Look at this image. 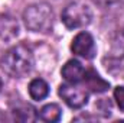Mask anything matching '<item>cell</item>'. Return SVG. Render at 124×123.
Instances as JSON below:
<instances>
[{"label": "cell", "mask_w": 124, "mask_h": 123, "mask_svg": "<svg viewBox=\"0 0 124 123\" xmlns=\"http://www.w3.org/2000/svg\"><path fill=\"white\" fill-rule=\"evenodd\" d=\"M49 94V86L43 78H35L29 83V96L32 100L40 101Z\"/></svg>", "instance_id": "cell-10"}, {"label": "cell", "mask_w": 124, "mask_h": 123, "mask_svg": "<svg viewBox=\"0 0 124 123\" xmlns=\"http://www.w3.org/2000/svg\"><path fill=\"white\" fill-rule=\"evenodd\" d=\"M61 19L62 23L68 29H81L90 25L93 13L87 4L79 1H72L62 10Z\"/></svg>", "instance_id": "cell-3"}, {"label": "cell", "mask_w": 124, "mask_h": 123, "mask_svg": "<svg viewBox=\"0 0 124 123\" xmlns=\"http://www.w3.org/2000/svg\"><path fill=\"white\" fill-rule=\"evenodd\" d=\"M94 3L102 9H117L124 4V0H94Z\"/></svg>", "instance_id": "cell-12"}, {"label": "cell", "mask_w": 124, "mask_h": 123, "mask_svg": "<svg viewBox=\"0 0 124 123\" xmlns=\"http://www.w3.org/2000/svg\"><path fill=\"white\" fill-rule=\"evenodd\" d=\"M19 33V23L12 16H1L0 18V38L3 41H12Z\"/></svg>", "instance_id": "cell-9"}, {"label": "cell", "mask_w": 124, "mask_h": 123, "mask_svg": "<svg viewBox=\"0 0 124 123\" xmlns=\"http://www.w3.org/2000/svg\"><path fill=\"white\" fill-rule=\"evenodd\" d=\"M84 83H85V87L88 88V91H93V93H104L110 87V84L104 78H101L94 70L85 71Z\"/></svg>", "instance_id": "cell-8"}, {"label": "cell", "mask_w": 124, "mask_h": 123, "mask_svg": "<svg viewBox=\"0 0 124 123\" xmlns=\"http://www.w3.org/2000/svg\"><path fill=\"white\" fill-rule=\"evenodd\" d=\"M1 87H3V81H1V78H0V91H1Z\"/></svg>", "instance_id": "cell-15"}, {"label": "cell", "mask_w": 124, "mask_h": 123, "mask_svg": "<svg viewBox=\"0 0 124 123\" xmlns=\"http://www.w3.org/2000/svg\"><path fill=\"white\" fill-rule=\"evenodd\" d=\"M3 120H4V116H3V114L0 113V122H3Z\"/></svg>", "instance_id": "cell-14"}, {"label": "cell", "mask_w": 124, "mask_h": 123, "mask_svg": "<svg viewBox=\"0 0 124 123\" xmlns=\"http://www.w3.org/2000/svg\"><path fill=\"white\" fill-rule=\"evenodd\" d=\"M12 114L19 122H35V120L39 119V114L36 113V109L32 104L23 103V101H16L12 106Z\"/></svg>", "instance_id": "cell-7"}, {"label": "cell", "mask_w": 124, "mask_h": 123, "mask_svg": "<svg viewBox=\"0 0 124 123\" xmlns=\"http://www.w3.org/2000/svg\"><path fill=\"white\" fill-rule=\"evenodd\" d=\"M85 68L82 67V64L78 60H69L65 62V65L61 70V75L66 83H72V84H79L81 81H84L85 77Z\"/></svg>", "instance_id": "cell-6"}, {"label": "cell", "mask_w": 124, "mask_h": 123, "mask_svg": "<svg viewBox=\"0 0 124 123\" xmlns=\"http://www.w3.org/2000/svg\"><path fill=\"white\" fill-rule=\"evenodd\" d=\"M35 65L33 52L29 46L17 44L9 48L0 58V68L12 78H22L28 75Z\"/></svg>", "instance_id": "cell-1"}, {"label": "cell", "mask_w": 124, "mask_h": 123, "mask_svg": "<svg viewBox=\"0 0 124 123\" xmlns=\"http://www.w3.org/2000/svg\"><path fill=\"white\" fill-rule=\"evenodd\" d=\"M113 96H114V100H116V103H117V106L124 110V86H118V87H116L114 88V93H113Z\"/></svg>", "instance_id": "cell-13"}, {"label": "cell", "mask_w": 124, "mask_h": 123, "mask_svg": "<svg viewBox=\"0 0 124 123\" xmlns=\"http://www.w3.org/2000/svg\"><path fill=\"white\" fill-rule=\"evenodd\" d=\"M23 23L32 32L46 33L54 25V10L48 3H33L23 12Z\"/></svg>", "instance_id": "cell-2"}, {"label": "cell", "mask_w": 124, "mask_h": 123, "mask_svg": "<svg viewBox=\"0 0 124 123\" xmlns=\"http://www.w3.org/2000/svg\"><path fill=\"white\" fill-rule=\"evenodd\" d=\"M61 116H62V109L56 103H48L39 110V119L48 123L58 122L61 119Z\"/></svg>", "instance_id": "cell-11"}, {"label": "cell", "mask_w": 124, "mask_h": 123, "mask_svg": "<svg viewBox=\"0 0 124 123\" xmlns=\"http://www.w3.org/2000/svg\"><path fill=\"white\" fill-rule=\"evenodd\" d=\"M71 51L81 58L93 60L97 54V46L93 35L90 32H79L75 35V38L71 42Z\"/></svg>", "instance_id": "cell-5"}, {"label": "cell", "mask_w": 124, "mask_h": 123, "mask_svg": "<svg viewBox=\"0 0 124 123\" xmlns=\"http://www.w3.org/2000/svg\"><path fill=\"white\" fill-rule=\"evenodd\" d=\"M58 94L71 109H82L90 100V91L87 87L72 83L61 84L58 88Z\"/></svg>", "instance_id": "cell-4"}]
</instances>
